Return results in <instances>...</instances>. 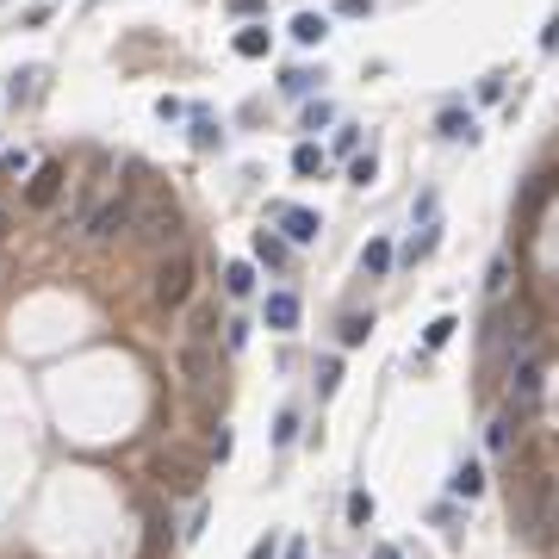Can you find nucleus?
Listing matches in <instances>:
<instances>
[{"label": "nucleus", "instance_id": "3", "mask_svg": "<svg viewBox=\"0 0 559 559\" xmlns=\"http://www.w3.org/2000/svg\"><path fill=\"white\" fill-rule=\"evenodd\" d=\"M193 286H199V268H193V255L187 249H168L162 261H156V280H149V299L162 305V311H180L187 299H193Z\"/></svg>", "mask_w": 559, "mask_h": 559}, {"label": "nucleus", "instance_id": "37", "mask_svg": "<svg viewBox=\"0 0 559 559\" xmlns=\"http://www.w3.org/2000/svg\"><path fill=\"white\" fill-rule=\"evenodd\" d=\"M224 6H230V13H261L268 0H224Z\"/></svg>", "mask_w": 559, "mask_h": 559}, {"label": "nucleus", "instance_id": "9", "mask_svg": "<svg viewBox=\"0 0 559 559\" xmlns=\"http://www.w3.org/2000/svg\"><path fill=\"white\" fill-rule=\"evenodd\" d=\"M274 224H280V237H286L292 249L317 243V230H323V218H317V211H305V206H274Z\"/></svg>", "mask_w": 559, "mask_h": 559}, {"label": "nucleus", "instance_id": "14", "mask_svg": "<svg viewBox=\"0 0 559 559\" xmlns=\"http://www.w3.org/2000/svg\"><path fill=\"white\" fill-rule=\"evenodd\" d=\"M435 131H442V137H466V143H473V137H479V125H473V112H460V106H448V112H442V118H435Z\"/></svg>", "mask_w": 559, "mask_h": 559}, {"label": "nucleus", "instance_id": "12", "mask_svg": "<svg viewBox=\"0 0 559 559\" xmlns=\"http://www.w3.org/2000/svg\"><path fill=\"white\" fill-rule=\"evenodd\" d=\"M554 193H559V168H547V175H534V180H528V193H523V218H534V211L547 206Z\"/></svg>", "mask_w": 559, "mask_h": 559}, {"label": "nucleus", "instance_id": "10", "mask_svg": "<svg viewBox=\"0 0 559 559\" xmlns=\"http://www.w3.org/2000/svg\"><path fill=\"white\" fill-rule=\"evenodd\" d=\"M391 261H398V249L385 243V237H373V243L361 249V274H367V280H385V274H391Z\"/></svg>", "mask_w": 559, "mask_h": 559}, {"label": "nucleus", "instance_id": "18", "mask_svg": "<svg viewBox=\"0 0 559 559\" xmlns=\"http://www.w3.org/2000/svg\"><path fill=\"white\" fill-rule=\"evenodd\" d=\"M224 292H230V299H249V292H255V268H249V261H230V268H224Z\"/></svg>", "mask_w": 559, "mask_h": 559}, {"label": "nucleus", "instance_id": "22", "mask_svg": "<svg viewBox=\"0 0 559 559\" xmlns=\"http://www.w3.org/2000/svg\"><path fill=\"white\" fill-rule=\"evenodd\" d=\"M454 330H460L454 317H435V323L422 330V349H448V336H454Z\"/></svg>", "mask_w": 559, "mask_h": 559}, {"label": "nucleus", "instance_id": "24", "mask_svg": "<svg viewBox=\"0 0 559 559\" xmlns=\"http://www.w3.org/2000/svg\"><path fill=\"white\" fill-rule=\"evenodd\" d=\"M435 243H442V237H435V224H422V237H411L404 261H422V255H435Z\"/></svg>", "mask_w": 559, "mask_h": 559}, {"label": "nucleus", "instance_id": "1", "mask_svg": "<svg viewBox=\"0 0 559 559\" xmlns=\"http://www.w3.org/2000/svg\"><path fill=\"white\" fill-rule=\"evenodd\" d=\"M137 206H143V175L131 168V180H125L118 193H106L100 206H94V218L81 224V237H87V243H118V237H131Z\"/></svg>", "mask_w": 559, "mask_h": 559}, {"label": "nucleus", "instance_id": "31", "mask_svg": "<svg viewBox=\"0 0 559 559\" xmlns=\"http://www.w3.org/2000/svg\"><path fill=\"white\" fill-rule=\"evenodd\" d=\"M193 143H199V149H211V143H218V125H211L206 112H199V118H193Z\"/></svg>", "mask_w": 559, "mask_h": 559}, {"label": "nucleus", "instance_id": "15", "mask_svg": "<svg viewBox=\"0 0 559 559\" xmlns=\"http://www.w3.org/2000/svg\"><path fill=\"white\" fill-rule=\"evenodd\" d=\"M323 168H330V156H323L317 143H299V149H292V175L299 180H317Z\"/></svg>", "mask_w": 559, "mask_h": 559}, {"label": "nucleus", "instance_id": "35", "mask_svg": "<svg viewBox=\"0 0 559 559\" xmlns=\"http://www.w3.org/2000/svg\"><path fill=\"white\" fill-rule=\"evenodd\" d=\"M361 149V131H336V156H354Z\"/></svg>", "mask_w": 559, "mask_h": 559}, {"label": "nucleus", "instance_id": "28", "mask_svg": "<svg viewBox=\"0 0 559 559\" xmlns=\"http://www.w3.org/2000/svg\"><path fill=\"white\" fill-rule=\"evenodd\" d=\"M0 175H32V156H25V149H6V156H0Z\"/></svg>", "mask_w": 559, "mask_h": 559}, {"label": "nucleus", "instance_id": "32", "mask_svg": "<svg viewBox=\"0 0 559 559\" xmlns=\"http://www.w3.org/2000/svg\"><path fill=\"white\" fill-rule=\"evenodd\" d=\"M292 435H299V417H292V411H280V422H274V442H280V448H286Z\"/></svg>", "mask_w": 559, "mask_h": 559}, {"label": "nucleus", "instance_id": "7", "mask_svg": "<svg viewBox=\"0 0 559 559\" xmlns=\"http://www.w3.org/2000/svg\"><path fill=\"white\" fill-rule=\"evenodd\" d=\"M69 193V162H37L25 180V211H56Z\"/></svg>", "mask_w": 559, "mask_h": 559}, {"label": "nucleus", "instance_id": "21", "mask_svg": "<svg viewBox=\"0 0 559 559\" xmlns=\"http://www.w3.org/2000/svg\"><path fill=\"white\" fill-rule=\"evenodd\" d=\"M336 385H342V361H336V354H323V361H317V391L330 398Z\"/></svg>", "mask_w": 559, "mask_h": 559}, {"label": "nucleus", "instance_id": "26", "mask_svg": "<svg viewBox=\"0 0 559 559\" xmlns=\"http://www.w3.org/2000/svg\"><path fill=\"white\" fill-rule=\"evenodd\" d=\"M280 87H286L292 100H305V94H311V87H317V75H311V69H292V75H286V81H280Z\"/></svg>", "mask_w": 559, "mask_h": 559}, {"label": "nucleus", "instance_id": "29", "mask_svg": "<svg viewBox=\"0 0 559 559\" xmlns=\"http://www.w3.org/2000/svg\"><path fill=\"white\" fill-rule=\"evenodd\" d=\"M330 118H336V106H330V100H311V106H305V131L330 125Z\"/></svg>", "mask_w": 559, "mask_h": 559}, {"label": "nucleus", "instance_id": "11", "mask_svg": "<svg viewBox=\"0 0 559 559\" xmlns=\"http://www.w3.org/2000/svg\"><path fill=\"white\" fill-rule=\"evenodd\" d=\"M268 330H292L299 323V292H268Z\"/></svg>", "mask_w": 559, "mask_h": 559}, {"label": "nucleus", "instance_id": "34", "mask_svg": "<svg viewBox=\"0 0 559 559\" xmlns=\"http://www.w3.org/2000/svg\"><path fill=\"white\" fill-rule=\"evenodd\" d=\"M249 342V323H224V349H243Z\"/></svg>", "mask_w": 559, "mask_h": 559}, {"label": "nucleus", "instance_id": "2", "mask_svg": "<svg viewBox=\"0 0 559 559\" xmlns=\"http://www.w3.org/2000/svg\"><path fill=\"white\" fill-rule=\"evenodd\" d=\"M516 523H523L528 541H541L547 528L559 523V473H528L523 485H516Z\"/></svg>", "mask_w": 559, "mask_h": 559}, {"label": "nucleus", "instance_id": "13", "mask_svg": "<svg viewBox=\"0 0 559 559\" xmlns=\"http://www.w3.org/2000/svg\"><path fill=\"white\" fill-rule=\"evenodd\" d=\"M448 491H454V497H479V491H485V466H479V460H460Z\"/></svg>", "mask_w": 559, "mask_h": 559}, {"label": "nucleus", "instance_id": "6", "mask_svg": "<svg viewBox=\"0 0 559 559\" xmlns=\"http://www.w3.org/2000/svg\"><path fill=\"white\" fill-rule=\"evenodd\" d=\"M175 230H180V211L168 193H143V206H137V224H131V237L149 249H168L175 243Z\"/></svg>", "mask_w": 559, "mask_h": 559}, {"label": "nucleus", "instance_id": "17", "mask_svg": "<svg viewBox=\"0 0 559 559\" xmlns=\"http://www.w3.org/2000/svg\"><path fill=\"white\" fill-rule=\"evenodd\" d=\"M292 37H299V44H323V37H330V19H323V13H299V19H292Z\"/></svg>", "mask_w": 559, "mask_h": 559}, {"label": "nucleus", "instance_id": "33", "mask_svg": "<svg viewBox=\"0 0 559 559\" xmlns=\"http://www.w3.org/2000/svg\"><path fill=\"white\" fill-rule=\"evenodd\" d=\"M211 454H218V460H230V429H224V422L211 429Z\"/></svg>", "mask_w": 559, "mask_h": 559}, {"label": "nucleus", "instance_id": "16", "mask_svg": "<svg viewBox=\"0 0 559 559\" xmlns=\"http://www.w3.org/2000/svg\"><path fill=\"white\" fill-rule=\"evenodd\" d=\"M255 255H261L268 268H286V261H292V243L274 237V230H261V237H255Z\"/></svg>", "mask_w": 559, "mask_h": 559}, {"label": "nucleus", "instance_id": "8", "mask_svg": "<svg viewBox=\"0 0 559 559\" xmlns=\"http://www.w3.org/2000/svg\"><path fill=\"white\" fill-rule=\"evenodd\" d=\"M156 479H162L168 491H180V497H193L199 479H206V460L187 454V448H162V454H156Z\"/></svg>", "mask_w": 559, "mask_h": 559}, {"label": "nucleus", "instance_id": "19", "mask_svg": "<svg viewBox=\"0 0 559 559\" xmlns=\"http://www.w3.org/2000/svg\"><path fill=\"white\" fill-rule=\"evenodd\" d=\"M268 44H274L268 25H243V32H237V56H268Z\"/></svg>", "mask_w": 559, "mask_h": 559}, {"label": "nucleus", "instance_id": "27", "mask_svg": "<svg viewBox=\"0 0 559 559\" xmlns=\"http://www.w3.org/2000/svg\"><path fill=\"white\" fill-rule=\"evenodd\" d=\"M373 175H380V162H373V149H367V156H354V162H349V180H354V187H367V180H373Z\"/></svg>", "mask_w": 559, "mask_h": 559}, {"label": "nucleus", "instance_id": "20", "mask_svg": "<svg viewBox=\"0 0 559 559\" xmlns=\"http://www.w3.org/2000/svg\"><path fill=\"white\" fill-rule=\"evenodd\" d=\"M367 336H373V317H361V311L342 317V349H361Z\"/></svg>", "mask_w": 559, "mask_h": 559}, {"label": "nucleus", "instance_id": "23", "mask_svg": "<svg viewBox=\"0 0 559 559\" xmlns=\"http://www.w3.org/2000/svg\"><path fill=\"white\" fill-rule=\"evenodd\" d=\"M510 274H516V261H510V255H497V261H491V299H503V292H510Z\"/></svg>", "mask_w": 559, "mask_h": 559}, {"label": "nucleus", "instance_id": "38", "mask_svg": "<svg viewBox=\"0 0 559 559\" xmlns=\"http://www.w3.org/2000/svg\"><path fill=\"white\" fill-rule=\"evenodd\" d=\"M249 559H280V554H274V541H255V554H249Z\"/></svg>", "mask_w": 559, "mask_h": 559}, {"label": "nucleus", "instance_id": "5", "mask_svg": "<svg viewBox=\"0 0 559 559\" xmlns=\"http://www.w3.org/2000/svg\"><path fill=\"white\" fill-rule=\"evenodd\" d=\"M175 367H180V385H187L193 398H211V385H218V342L187 336V342L175 349Z\"/></svg>", "mask_w": 559, "mask_h": 559}, {"label": "nucleus", "instance_id": "36", "mask_svg": "<svg viewBox=\"0 0 559 559\" xmlns=\"http://www.w3.org/2000/svg\"><path fill=\"white\" fill-rule=\"evenodd\" d=\"M541 50H559V19H547V32H541Z\"/></svg>", "mask_w": 559, "mask_h": 559}, {"label": "nucleus", "instance_id": "30", "mask_svg": "<svg viewBox=\"0 0 559 559\" xmlns=\"http://www.w3.org/2000/svg\"><path fill=\"white\" fill-rule=\"evenodd\" d=\"M349 523H373V497H367V491L349 497Z\"/></svg>", "mask_w": 559, "mask_h": 559}, {"label": "nucleus", "instance_id": "25", "mask_svg": "<svg viewBox=\"0 0 559 559\" xmlns=\"http://www.w3.org/2000/svg\"><path fill=\"white\" fill-rule=\"evenodd\" d=\"M510 429H516V417L503 411V417L491 422V454H510Z\"/></svg>", "mask_w": 559, "mask_h": 559}, {"label": "nucleus", "instance_id": "4", "mask_svg": "<svg viewBox=\"0 0 559 559\" xmlns=\"http://www.w3.org/2000/svg\"><path fill=\"white\" fill-rule=\"evenodd\" d=\"M541 385H547V342H528L510 361V417H528L541 404Z\"/></svg>", "mask_w": 559, "mask_h": 559}, {"label": "nucleus", "instance_id": "39", "mask_svg": "<svg viewBox=\"0 0 559 559\" xmlns=\"http://www.w3.org/2000/svg\"><path fill=\"white\" fill-rule=\"evenodd\" d=\"M554 528H559V523H554Z\"/></svg>", "mask_w": 559, "mask_h": 559}]
</instances>
